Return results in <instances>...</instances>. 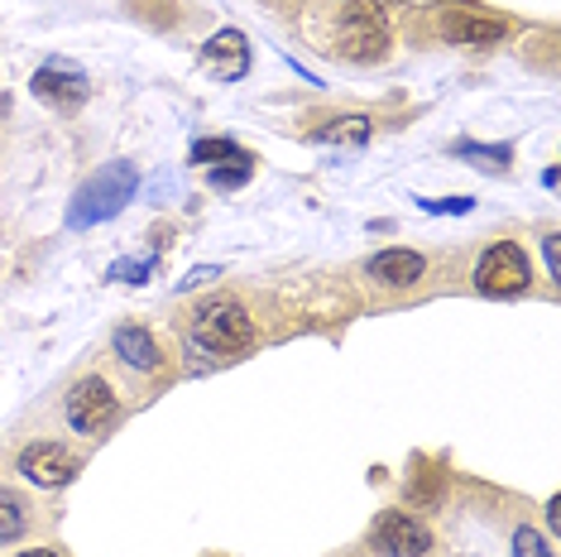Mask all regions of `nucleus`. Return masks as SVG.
<instances>
[{
    "label": "nucleus",
    "instance_id": "obj_22",
    "mask_svg": "<svg viewBox=\"0 0 561 557\" xmlns=\"http://www.w3.org/2000/svg\"><path fill=\"white\" fill-rule=\"evenodd\" d=\"M211 278H221V270H211V264H202V270H193L183 278V288H197V284H211Z\"/></svg>",
    "mask_w": 561,
    "mask_h": 557
},
{
    "label": "nucleus",
    "instance_id": "obj_4",
    "mask_svg": "<svg viewBox=\"0 0 561 557\" xmlns=\"http://www.w3.org/2000/svg\"><path fill=\"white\" fill-rule=\"evenodd\" d=\"M528 284H533V264H528V255H523V246H514V240L490 246L476 264V288L490 294V298H514Z\"/></svg>",
    "mask_w": 561,
    "mask_h": 557
},
{
    "label": "nucleus",
    "instance_id": "obj_15",
    "mask_svg": "<svg viewBox=\"0 0 561 557\" xmlns=\"http://www.w3.org/2000/svg\"><path fill=\"white\" fill-rule=\"evenodd\" d=\"M250 173H254V159L245 155V149H240V155H231V159H221V163H216V169L207 173V183H211V187H221V193H226V187L250 183Z\"/></svg>",
    "mask_w": 561,
    "mask_h": 557
},
{
    "label": "nucleus",
    "instance_id": "obj_21",
    "mask_svg": "<svg viewBox=\"0 0 561 557\" xmlns=\"http://www.w3.org/2000/svg\"><path fill=\"white\" fill-rule=\"evenodd\" d=\"M542 255H547V274L561 278V236H542Z\"/></svg>",
    "mask_w": 561,
    "mask_h": 557
},
{
    "label": "nucleus",
    "instance_id": "obj_6",
    "mask_svg": "<svg viewBox=\"0 0 561 557\" xmlns=\"http://www.w3.org/2000/svg\"><path fill=\"white\" fill-rule=\"evenodd\" d=\"M508 24L500 15H490V10L480 5H446L442 10V34L451 44H466V48H490L504 39Z\"/></svg>",
    "mask_w": 561,
    "mask_h": 557
},
{
    "label": "nucleus",
    "instance_id": "obj_17",
    "mask_svg": "<svg viewBox=\"0 0 561 557\" xmlns=\"http://www.w3.org/2000/svg\"><path fill=\"white\" fill-rule=\"evenodd\" d=\"M154 274V260H116L106 270V278H121V284H149Z\"/></svg>",
    "mask_w": 561,
    "mask_h": 557
},
{
    "label": "nucleus",
    "instance_id": "obj_5",
    "mask_svg": "<svg viewBox=\"0 0 561 557\" xmlns=\"http://www.w3.org/2000/svg\"><path fill=\"white\" fill-rule=\"evenodd\" d=\"M116 413H121V403H116V389H111V379L87 375V379L72 385V395H68V423L78 428V433L101 437L111 423H116Z\"/></svg>",
    "mask_w": 561,
    "mask_h": 557
},
{
    "label": "nucleus",
    "instance_id": "obj_16",
    "mask_svg": "<svg viewBox=\"0 0 561 557\" xmlns=\"http://www.w3.org/2000/svg\"><path fill=\"white\" fill-rule=\"evenodd\" d=\"M456 155H461V159H480V169H504L514 149H508V145L484 149V145H470V139H461V145H456Z\"/></svg>",
    "mask_w": 561,
    "mask_h": 557
},
{
    "label": "nucleus",
    "instance_id": "obj_1",
    "mask_svg": "<svg viewBox=\"0 0 561 557\" xmlns=\"http://www.w3.org/2000/svg\"><path fill=\"white\" fill-rule=\"evenodd\" d=\"M139 193V169L135 163H106L87 179L78 193H72V207H68V226L72 231H87V226H101L111 217H121V207Z\"/></svg>",
    "mask_w": 561,
    "mask_h": 557
},
{
    "label": "nucleus",
    "instance_id": "obj_14",
    "mask_svg": "<svg viewBox=\"0 0 561 557\" xmlns=\"http://www.w3.org/2000/svg\"><path fill=\"white\" fill-rule=\"evenodd\" d=\"M24 528H30V510H24V500L15 496V490H0V543L24 538Z\"/></svg>",
    "mask_w": 561,
    "mask_h": 557
},
{
    "label": "nucleus",
    "instance_id": "obj_12",
    "mask_svg": "<svg viewBox=\"0 0 561 557\" xmlns=\"http://www.w3.org/2000/svg\"><path fill=\"white\" fill-rule=\"evenodd\" d=\"M111 346H116V356L130 365V371H159L163 356H159V341L145 332V327H116V337H111Z\"/></svg>",
    "mask_w": 561,
    "mask_h": 557
},
{
    "label": "nucleus",
    "instance_id": "obj_3",
    "mask_svg": "<svg viewBox=\"0 0 561 557\" xmlns=\"http://www.w3.org/2000/svg\"><path fill=\"white\" fill-rule=\"evenodd\" d=\"M336 48L351 62L385 58V48H389V15H385V5H379V0H355V5L341 10Z\"/></svg>",
    "mask_w": 561,
    "mask_h": 557
},
{
    "label": "nucleus",
    "instance_id": "obj_2",
    "mask_svg": "<svg viewBox=\"0 0 561 557\" xmlns=\"http://www.w3.org/2000/svg\"><path fill=\"white\" fill-rule=\"evenodd\" d=\"M193 341L202 351H211V356H240V351H250V341H254V322H250V312L240 308L236 298H207L197 308V318H193Z\"/></svg>",
    "mask_w": 561,
    "mask_h": 557
},
{
    "label": "nucleus",
    "instance_id": "obj_9",
    "mask_svg": "<svg viewBox=\"0 0 561 557\" xmlns=\"http://www.w3.org/2000/svg\"><path fill=\"white\" fill-rule=\"evenodd\" d=\"M375 543L385 548L389 557H423L432 553V534L427 524H417L413 514H385L375 524Z\"/></svg>",
    "mask_w": 561,
    "mask_h": 557
},
{
    "label": "nucleus",
    "instance_id": "obj_19",
    "mask_svg": "<svg viewBox=\"0 0 561 557\" xmlns=\"http://www.w3.org/2000/svg\"><path fill=\"white\" fill-rule=\"evenodd\" d=\"M231 155H240V145H236V139H197V145H193V163L231 159Z\"/></svg>",
    "mask_w": 561,
    "mask_h": 557
},
{
    "label": "nucleus",
    "instance_id": "obj_8",
    "mask_svg": "<svg viewBox=\"0 0 561 557\" xmlns=\"http://www.w3.org/2000/svg\"><path fill=\"white\" fill-rule=\"evenodd\" d=\"M78 457H72L68 447H58V442H30V447L20 452V476L24 480H34V486H44V490H58V486H68L72 476H78Z\"/></svg>",
    "mask_w": 561,
    "mask_h": 557
},
{
    "label": "nucleus",
    "instance_id": "obj_7",
    "mask_svg": "<svg viewBox=\"0 0 561 557\" xmlns=\"http://www.w3.org/2000/svg\"><path fill=\"white\" fill-rule=\"evenodd\" d=\"M30 92L39 96V101H48V106H58V111H78L92 87H87V72L82 68H72V62L54 58V62H44V68L34 72Z\"/></svg>",
    "mask_w": 561,
    "mask_h": 557
},
{
    "label": "nucleus",
    "instance_id": "obj_18",
    "mask_svg": "<svg viewBox=\"0 0 561 557\" xmlns=\"http://www.w3.org/2000/svg\"><path fill=\"white\" fill-rule=\"evenodd\" d=\"M514 557H557V548H547V538L538 528H518L514 534Z\"/></svg>",
    "mask_w": 561,
    "mask_h": 557
},
{
    "label": "nucleus",
    "instance_id": "obj_20",
    "mask_svg": "<svg viewBox=\"0 0 561 557\" xmlns=\"http://www.w3.org/2000/svg\"><path fill=\"white\" fill-rule=\"evenodd\" d=\"M470 207H476L470 197H423V212H432V217H442V212H456V217H466Z\"/></svg>",
    "mask_w": 561,
    "mask_h": 557
},
{
    "label": "nucleus",
    "instance_id": "obj_11",
    "mask_svg": "<svg viewBox=\"0 0 561 557\" xmlns=\"http://www.w3.org/2000/svg\"><path fill=\"white\" fill-rule=\"evenodd\" d=\"M365 270H369V278H379L385 288H413L417 278H423L427 260L417 255V250H399V246H393V250H379Z\"/></svg>",
    "mask_w": 561,
    "mask_h": 557
},
{
    "label": "nucleus",
    "instance_id": "obj_23",
    "mask_svg": "<svg viewBox=\"0 0 561 557\" xmlns=\"http://www.w3.org/2000/svg\"><path fill=\"white\" fill-rule=\"evenodd\" d=\"M547 528L561 534V500H547Z\"/></svg>",
    "mask_w": 561,
    "mask_h": 557
},
{
    "label": "nucleus",
    "instance_id": "obj_10",
    "mask_svg": "<svg viewBox=\"0 0 561 557\" xmlns=\"http://www.w3.org/2000/svg\"><path fill=\"white\" fill-rule=\"evenodd\" d=\"M202 62H207L211 72H221V82H240L250 72V44L240 30H221L211 34L207 44H202Z\"/></svg>",
    "mask_w": 561,
    "mask_h": 557
},
{
    "label": "nucleus",
    "instance_id": "obj_13",
    "mask_svg": "<svg viewBox=\"0 0 561 557\" xmlns=\"http://www.w3.org/2000/svg\"><path fill=\"white\" fill-rule=\"evenodd\" d=\"M317 139H327V145H351V149H360L369 145V121L365 116H341V121H331L317 130Z\"/></svg>",
    "mask_w": 561,
    "mask_h": 557
},
{
    "label": "nucleus",
    "instance_id": "obj_24",
    "mask_svg": "<svg viewBox=\"0 0 561 557\" xmlns=\"http://www.w3.org/2000/svg\"><path fill=\"white\" fill-rule=\"evenodd\" d=\"M20 557H58V553H44V548H30V553H20Z\"/></svg>",
    "mask_w": 561,
    "mask_h": 557
}]
</instances>
